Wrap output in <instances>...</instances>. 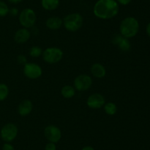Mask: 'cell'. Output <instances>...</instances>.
<instances>
[{"mask_svg": "<svg viewBox=\"0 0 150 150\" xmlns=\"http://www.w3.org/2000/svg\"><path fill=\"white\" fill-rule=\"evenodd\" d=\"M63 26L66 30L74 32L79 30L83 24V18L80 13H72L67 14L62 19Z\"/></svg>", "mask_w": 150, "mask_h": 150, "instance_id": "cell-3", "label": "cell"}, {"mask_svg": "<svg viewBox=\"0 0 150 150\" xmlns=\"http://www.w3.org/2000/svg\"><path fill=\"white\" fill-rule=\"evenodd\" d=\"M18 21L22 27L32 28L35 26L37 21V15L35 10L29 7L23 9L19 13Z\"/></svg>", "mask_w": 150, "mask_h": 150, "instance_id": "cell-4", "label": "cell"}, {"mask_svg": "<svg viewBox=\"0 0 150 150\" xmlns=\"http://www.w3.org/2000/svg\"><path fill=\"white\" fill-rule=\"evenodd\" d=\"M61 95L65 99H71L76 95V89L72 85H66L62 88Z\"/></svg>", "mask_w": 150, "mask_h": 150, "instance_id": "cell-17", "label": "cell"}, {"mask_svg": "<svg viewBox=\"0 0 150 150\" xmlns=\"http://www.w3.org/2000/svg\"><path fill=\"white\" fill-rule=\"evenodd\" d=\"M117 1L119 4H121V5L123 6H126L127 4H130L133 0H116Z\"/></svg>", "mask_w": 150, "mask_h": 150, "instance_id": "cell-26", "label": "cell"}, {"mask_svg": "<svg viewBox=\"0 0 150 150\" xmlns=\"http://www.w3.org/2000/svg\"><path fill=\"white\" fill-rule=\"evenodd\" d=\"M18 133V128L14 123H7L0 130V137L6 143L14 141Z\"/></svg>", "mask_w": 150, "mask_h": 150, "instance_id": "cell-6", "label": "cell"}, {"mask_svg": "<svg viewBox=\"0 0 150 150\" xmlns=\"http://www.w3.org/2000/svg\"><path fill=\"white\" fill-rule=\"evenodd\" d=\"M45 26L50 30H58L63 26V21L59 16H51L45 21Z\"/></svg>", "mask_w": 150, "mask_h": 150, "instance_id": "cell-14", "label": "cell"}, {"mask_svg": "<svg viewBox=\"0 0 150 150\" xmlns=\"http://www.w3.org/2000/svg\"><path fill=\"white\" fill-rule=\"evenodd\" d=\"M93 80L92 76L87 74L78 75L73 81V87L78 91H86L92 87Z\"/></svg>", "mask_w": 150, "mask_h": 150, "instance_id": "cell-7", "label": "cell"}, {"mask_svg": "<svg viewBox=\"0 0 150 150\" xmlns=\"http://www.w3.org/2000/svg\"><path fill=\"white\" fill-rule=\"evenodd\" d=\"M112 43L114 45L117 46L120 50L124 52L129 51L131 49V44L128 38L122 36L120 34L114 35L112 38Z\"/></svg>", "mask_w": 150, "mask_h": 150, "instance_id": "cell-11", "label": "cell"}, {"mask_svg": "<svg viewBox=\"0 0 150 150\" xmlns=\"http://www.w3.org/2000/svg\"><path fill=\"white\" fill-rule=\"evenodd\" d=\"M41 6L47 11L57 10L60 4L59 0H41Z\"/></svg>", "mask_w": 150, "mask_h": 150, "instance_id": "cell-16", "label": "cell"}, {"mask_svg": "<svg viewBox=\"0 0 150 150\" xmlns=\"http://www.w3.org/2000/svg\"><path fill=\"white\" fill-rule=\"evenodd\" d=\"M91 74L95 78L102 79L106 75V69L103 64L99 63H95L92 65L90 68Z\"/></svg>", "mask_w": 150, "mask_h": 150, "instance_id": "cell-15", "label": "cell"}, {"mask_svg": "<svg viewBox=\"0 0 150 150\" xmlns=\"http://www.w3.org/2000/svg\"><path fill=\"white\" fill-rule=\"evenodd\" d=\"M7 1H8L10 3H11V4H19V3L21 2L23 0H7Z\"/></svg>", "mask_w": 150, "mask_h": 150, "instance_id": "cell-27", "label": "cell"}, {"mask_svg": "<svg viewBox=\"0 0 150 150\" xmlns=\"http://www.w3.org/2000/svg\"><path fill=\"white\" fill-rule=\"evenodd\" d=\"M29 54L32 57L37 58V57H39L40 56L42 55V49L38 46H33L29 49Z\"/></svg>", "mask_w": 150, "mask_h": 150, "instance_id": "cell-20", "label": "cell"}, {"mask_svg": "<svg viewBox=\"0 0 150 150\" xmlns=\"http://www.w3.org/2000/svg\"><path fill=\"white\" fill-rule=\"evenodd\" d=\"M149 1H150V0H149Z\"/></svg>", "mask_w": 150, "mask_h": 150, "instance_id": "cell-30", "label": "cell"}, {"mask_svg": "<svg viewBox=\"0 0 150 150\" xmlns=\"http://www.w3.org/2000/svg\"><path fill=\"white\" fill-rule=\"evenodd\" d=\"M33 110V104L29 99H24L19 103L18 106V113L21 117H26L30 114Z\"/></svg>", "mask_w": 150, "mask_h": 150, "instance_id": "cell-13", "label": "cell"}, {"mask_svg": "<svg viewBox=\"0 0 150 150\" xmlns=\"http://www.w3.org/2000/svg\"><path fill=\"white\" fill-rule=\"evenodd\" d=\"M23 73L28 79H37L42 76V69L38 63H27L23 66Z\"/></svg>", "mask_w": 150, "mask_h": 150, "instance_id": "cell-8", "label": "cell"}, {"mask_svg": "<svg viewBox=\"0 0 150 150\" xmlns=\"http://www.w3.org/2000/svg\"><path fill=\"white\" fill-rule=\"evenodd\" d=\"M120 4L116 0H98L94 4L93 13L98 19L109 20L118 15Z\"/></svg>", "mask_w": 150, "mask_h": 150, "instance_id": "cell-1", "label": "cell"}, {"mask_svg": "<svg viewBox=\"0 0 150 150\" xmlns=\"http://www.w3.org/2000/svg\"><path fill=\"white\" fill-rule=\"evenodd\" d=\"M9 10L10 8L8 5L4 1L0 0V17H5L7 16L9 14Z\"/></svg>", "mask_w": 150, "mask_h": 150, "instance_id": "cell-21", "label": "cell"}, {"mask_svg": "<svg viewBox=\"0 0 150 150\" xmlns=\"http://www.w3.org/2000/svg\"><path fill=\"white\" fill-rule=\"evenodd\" d=\"M104 112L108 116H114L117 112V104L112 101L105 103L103 106Z\"/></svg>", "mask_w": 150, "mask_h": 150, "instance_id": "cell-18", "label": "cell"}, {"mask_svg": "<svg viewBox=\"0 0 150 150\" xmlns=\"http://www.w3.org/2000/svg\"><path fill=\"white\" fill-rule=\"evenodd\" d=\"M81 150H95V149L92 146H86L83 147Z\"/></svg>", "mask_w": 150, "mask_h": 150, "instance_id": "cell-29", "label": "cell"}, {"mask_svg": "<svg viewBox=\"0 0 150 150\" xmlns=\"http://www.w3.org/2000/svg\"><path fill=\"white\" fill-rule=\"evenodd\" d=\"M2 150H15V148L10 143L5 142L2 146Z\"/></svg>", "mask_w": 150, "mask_h": 150, "instance_id": "cell-24", "label": "cell"}, {"mask_svg": "<svg viewBox=\"0 0 150 150\" xmlns=\"http://www.w3.org/2000/svg\"><path fill=\"white\" fill-rule=\"evenodd\" d=\"M16 60H17L18 63L19 65H23V66H24L26 63H28L27 58H26V57L24 54H19V55H18L17 57H16Z\"/></svg>", "mask_w": 150, "mask_h": 150, "instance_id": "cell-22", "label": "cell"}, {"mask_svg": "<svg viewBox=\"0 0 150 150\" xmlns=\"http://www.w3.org/2000/svg\"><path fill=\"white\" fill-rule=\"evenodd\" d=\"M105 103V97L103 94H99V93L91 94L86 99V105L88 106V107L93 110L101 108L103 107Z\"/></svg>", "mask_w": 150, "mask_h": 150, "instance_id": "cell-10", "label": "cell"}, {"mask_svg": "<svg viewBox=\"0 0 150 150\" xmlns=\"http://www.w3.org/2000/svg\"><path fill=\"white\" fill-rule=\"evenodd\" d=\"M64 52L60 48L55 46L48 47L42 51V57L44 61L48 64H56L61 61Z\"/></svg>", "mask_w": 150, "mask_h": 150, "instance_id": "cell-5", "label": "cell"}, {"mask_svg": "<svg viewBox=\"0 0 150 150\" xmlns=\"http://www.w3.org/2000/svg\"><path fill=\"white\" fill-rule=\"evenodd\" d=\"M10 90L5 83H0V101H3L8 97Z\"/></svg>", "mask_w": 150, "mask_h": 150, "instance_id": "cell-19", "label": "cell"}, {"mask_svg": "<svg viewBox=\"0 0 150 150\" xmlns=\"http://www.w3.org/2000/svg\"><path fill=\"white\" fill-rule=\"evenodd\" d=\"M139 22L137 19L133 16H127L125 18L120 24V34L126 38H133L139 31Z\"/></svg>", "mask_w": 150, "mask_h": 150, "instance_id": "cell-2", "label": "cell"}, {"mask_svg": "<svg viewBox=\"0 0 150 150\" xmlns=\"http://www.w3.org/2000/svg\"><path fill=\"white\" fill-rule=\"evenodd\" d=\"M146 34L148 35V36L150 37V22L149 23H148V24L146 25Z\"/></svg>", "mask_w": 150, "mask_h": 150, "instance_id": "cell-28", "label": "cell"}, {"mask_svg": "<svg viewBox=\"0 0 150 150\" xmlns=\"http://www.w3.org/2000/svg\"><path fill=\"white\" fill-rule=\"evenodd\" d=\"M9 14L11 15L12 16H16L19 15V10L16 7H11L9 10Z\"/></svg>", "mask_w": 150, "mask_h": 150, "instance_id": "cell-25", "label": "cell"}, {"mask_svg": "<svg viewBox=\"0 0 150 150\" xmlns=\"http://www.w3.org/2000/svg\"><path fill=\"white\" fill-rule=\"evenodd\" d=\"M45 150H57V146H56V144L52 142H48V144L45 145Z\"/></svg>", "mask_w": 150, "mask_h": 150, "instance_id": "cell-23", "label": "cell"}, {"mask_svg": "<svg viewBox=\"0 0 150 150\" xmlns=\"http://www.w3.org/2000/svg\"><path fill=\"white\" fill-rule=\"evenodd\" d=\"M44 135L48 142L56 144L58 143L62 138V131L56 125H48L44 129Z\"/></svg>", "mask_w": 150, "mask_h": 150, "instance_id": "cell-9", "label": "cell"}, {"mask_svg": "<svg viewBox=\"0 0 150 150\" xmlns=\"http://www.w3.org/2000/svg\"><path fill=\"white\" fill-rule=\"evenodd\" d=\"M31 37V32L26 28H20L14 34V41L18 44L27 42Z\"/></svg>", "mask_w": 150, "mask_h": 150, "instance_id": "cell-12", "label": "cell"}]
</instances>
